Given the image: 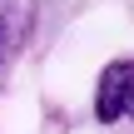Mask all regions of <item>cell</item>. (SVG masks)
<instances>
[{"label":"cell","instance_id":"cell-1","mask_svg":"<svg viewBox=\"0 0 134 134\" xmlns=\"http://www.w3.org/2000/svg\"><path fill=\"white\" fill-rule=\"evenodd\" d=\"M129 80H134L129 60H109V65H104L99 90H94V119H99V124H119V119L129 114Z\"/></svg>","mask_w":134,"mask_h":134},{"label":"cell","instance_id":"cell-2","mask_svg":"<svg viewBox=\"0 0 134 134\" xmlns=\"http://www.w3.org/2000/svg\"><path fill=\"white\" fill-rule=\"evenodd\" d=\"M0 60H5V30H0Z\"/></svg>","mask_w":134,"mask_h":134}]
</instances>
